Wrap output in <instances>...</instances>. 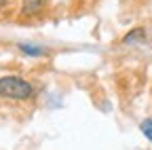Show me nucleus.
Returning a JSON list of instances; mask_svg holds the SVG:
<instances>
[{"mask_svg":"<svg viewBox=\"0 0 152 150\" xmlns=\"http://www.w3.org/2000/svg\"><path fill=\"white\" fill-rule=\"evenodd\" d=\"M36 95V89L30 80L17 76V74H7L0 76V100L4 102H30Z\"/></svg>","mask_w":152,"mask_h":150,"instance_id":"nucleus-1","label":"nucleus"},{"mask_svg":"<svg viewBox=\"0 0 152 150\" xmlns=\"http://www.w3.org/2000/svg\"><path fill=\"white\" fill-rule=\"evenodd\" d=\"M17 49L23 57H30V59H42V57H49L51 55V49L40 45V42H30V40H23V42H17Z\"/></svg>","mask_w":152,"mask_h":150,"instance_id":"nucleus-2","label":"nucleus"},{"mask_svg":"<svg viewBox=\"0 0 152 150\" xmlns=\"http://www.w3.org/2000/svg\"><path fill=\"white\" fill-rule=\"evenodd\" d=\"M47 7H49V0H23L21 9H19V15L26 17V19H32V17L42 15Z\"/></svg>","mask_w":152,"mask_h":150,"instance_id":"nucleus-3","label":"nucleus"},{"mask_svg":"<svg viewBox=\"0 0 152 150\" xmlns=\"http://www.w3.org/2000/svg\"><path fill=\"white\" fill-rule=\"evenodd\" d=\"M146 40H148V36H146V28H142V26H140V28L129 30V32L123 36V40H121V42L129 47V45H144Z\"/></svg>","mask_w":152,"mask_h":150,"instance_id":"nucleus-4","label":"nucleus"},{"mask_svg":"<svg viewBox=\"0 0 152 150\" xmlns=\"http://www.w3.org/2000/svg\"><path fill=\"white\" fill-rule=\"evenodd\" d=\"M140 131H142V135H144L148 142H152V116H146V119L140 123Z\"/></svg>","mask_w":152,"mask_h":150,"instance_id":"nucleus-5","label":"nucleus"},{"mask_svg":"<svg viewBox=\"0 0 152 150\" xmlns=\"http://www.w3.org/2000/svg\"><path fill=\"white\" fill-rule=\"evenodd\" d=\"M7 4H9V0H0V11H2V9H4Z\"/></svg>","mask_w":152,"mask_h":150,"instance_id":"nucleus-6","label":"nucleus"}]
</instances>
